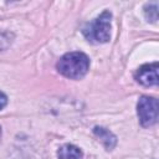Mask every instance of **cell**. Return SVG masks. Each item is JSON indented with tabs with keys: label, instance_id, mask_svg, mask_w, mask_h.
<instances>
[{
	"label": "cell",
	"instance_id": "cell-4",
	"mask_svg": "<svg viewBox=\"0 0 159 159\" xmlns=\"http://www.w3.org/2000/svg\"><path fill=\"white\" fill-rule=\"evenodd\" d=\"M135 80L143 86L158 84V63L143 65L135 73Z\"/></svg>",
	"mask_w": 159,
	"mask_h": 159
},
{
	"label": "cell",
	"instance_id": "cell-7",
	"mask_svg": "<svg viewBox=\"0 0 159 159\" xmlns=\"http://www.w3.org/2000/svg\"><path fill=\"white\" fill-rule=\"evenodd\" d=\"M145 17L148 19V21H157L158 19V6L157 2H152V4H147L145 9Z\"/></svg>",
	"mask_w": 159,
	"mask_h": 159
},
{
	"label": "cell",
	"instance_id": "cell-3",
	"mask_svg": "<svg viewBox=\"0 0 159 159\" xmlns=\"http://www.w3.org/2000/svg\"><path fill=\"white\" fill-rule=\"evenodd\" d=\"M138 117L143 127H150L158 119V101L153 97L143 96L138 102Z\"/></svg>",
	"mask_w": 159,
	"mask_h": 159
},
{
	"label": "cell",
	"instance_id": "cell-5",
	"mask_svg": "<svg viewBox=\"0 0 159 159\" xmlns=\"http://www.w3.org/2000/svg\"><path fill=\"white\" fill-rule=\"evenodd\" d=\"M93 133L97 135V138L103 143V145L108 150H111V149L114 148V145L117 143V139H116V137L109 130H107L106 128H102V127H94Z\"/></svg>",
	"mask_w": 159,
	"mask_h": 159
},
{
	"label": "cell",
	"instance_id": "cell-8",
	"mask_svg": "<svg viewBox=\"0 0 159 159\" xmlns=\"http://www.w3.org/2000/svg\"><path fill=\"white\" fill-rule=\"evenodd\" d=\"M7 103V97L5 96V93H2L0 91V109H2Z\"/></svg>",
	"mask_w": 159,
	"mask_h": 159
},
{
	"label": "cell",
	"instance_id": "cell-6",
	"mask_svg": "<svg viewBox=\"0 0 159 159\" xmlns=\"http://www.w3.org/2000/svg\"><path fill=\"white\" fill-rule=\"evenodd\" d=\"M58 159H82V150L73 144H65L57 152Z\"/></svg>",
	"mask_w": 159,
	"mask_h": 159
},
{
	"label": "cell",
	"instance_id": "cell-2",
	"mask_svg": "<svg viewBox=\"0 0 159 159\" xmlns=\"http://www.w3.org/2000/svg\"><path fill=\"white\" fill-rule=\"evenodd\" d=\"M111 19L112 14L106 10L93 22L83 29L86 39L94 43H104L111 39Z\"/></svg>",
	"mask_w": 159,
	"mask_h": 159
},
{
	"label": "cell",
	"instance_id": "cell-1",
	"mask_svg": "<svg viewBox=\"0 0 159 159\" xmlns=\"http://www.w3.org/2000/svg\"><path fill=\"white\" fill-rule=\"evenodd\" d=\"M89 68V58L83 52H68L57 62V70L67 78L78 80L83 77Z\"/></svg>",
	"mask_w": 159,
	"mask_h": 159
},
{
	"label": "cell",
	"instance_id": "cell-9",
	"mask_svg": "<svg viewBox=\"0 0 159 159\" xmlns=\"http://www.w3.org/2000/svg\"><path fill=\"white\" fill-rule=\"evenodd\" d=\"M0 140H1V127H0Z\"/></svg>",
	"mask_w": 159,
	"mask_h": 159
}]
</instances>
